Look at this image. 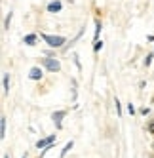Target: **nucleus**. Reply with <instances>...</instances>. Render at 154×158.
Returning a JSON list of instances; mask_svg holds the SVG:
<instances>
[{
	"instance_id": "nucleus-1",
	"label": "nucleus",
	"mask_w": 154,
	"mask_h": 158,
	"mask_svg": "<svg viewBox=\"0 0 154 158\" xmlns=\"http://www.w3.org/2000/svg\"><path fill=\"white\" fill-rule=\"evenodd\" d=\"M40 38H42L44 42H46L50 48H53V50H55V48H61L63 44L67 42V40H65V36H55V35H44V32L40 35Z\"/></svg>"
},
{
	"instance_id": "nucleus-2",
	"label": "nucleus",
	"mask_w": 154,
	"mask_h": 158,
	"mask_svg": "<svg viewBox=\"0 0 154 158\" xmlns=\"http://www.w3.org/2000/svg\"><path fill=\"white\" fill-rule=\"evenodd\" d=\"M40 65H42L46 71H50V73H59V71H61V63H59L55 57H42V59H40Z\"/></svg>"
},
{
	"instance_id": "nucleus-3",
	"label": "nucleus",
	"mask_w": 154,
	"mask_h": 158,
	"mask_svg": "<svg viewBox=\"0 0 154 158\" xmlns=\"http://www.w3.org/2000/svg\"><path fill=\"white\" fill-rule=\"evenodd\" d=\"M67 116V110H55L51 114V120H53V124H55V128L57 130H61L63 128V118Z\"/></svg>"
},
{
	"instance_id": "nucleus-4",
	"label": "nucleus",
	"mask_w": 154,
	"mask_h": 158,
	"mask_svg": "<svg viewBox=\"0 0 154 158\" xmlns=\"http://www.w3.org/2000/svg\"><path fill=\"white\" fill-rule=\"evenodd\" d=\"M55 141H57L55 135H48V137H44V139H38V141H36V149H46V147L53 145Z\"/></svg>"
},
{
	"instance_id": "nucleus-5",
	"label": "nucleus",
	"mask_w": 154,
	"mask_h": 158,
	"mask_svg": "<svg viewBox=\"0 0 154 158\" xmlns=\"http://www.w3.org/2000/svg\"><path fill=\"white\" fill-rule=\"evenodd\" d=\"M42 76H44V73H42L40 67H32V69L29 71V78H30V80H42Z\"/></svg>"
},
{
	"instance_id": "nucleus-6",
	"label": "nucleus",
	"mask_w": 154,
	"mask_h": 158,
	"mask_svg": "<svg viewBox=\"0 0 154 158\" xmlns=\"http://www.w3.org/2000/svg\"><path fill=\"white\" fill-rule=\"evenodd\" d=\"M61 8H63L61 0H51V2L48 4V12L50 14H57V12H61Z\"/></svg>"
},
{
	"instance_id": "nucleus-7",
	"label": "nucleus",
	"mask_w": 154,
	"mask_h": 158,
	"mask_svg": "<svg viewBox=\"0 0 154 158\" xmlns=\"http://www.w3.org/2000/svg\"><path fill=\"white\" fill-rule=\"evenodd\" d=\"M2 89H4V92H2L4 95L10 94V74H8V73L2 74Z\"/></svg>"
},
{
	"instance_id": "nucleus-8",
	"label": "nucleus",
	"mask_w": 154,
	"mask_h": 158,
	"mask_svg": "<svg viewBox=\"0 0 154 158\" xmlns=\"http://www.w3.org/2000/svg\"><path fill=\"white\" fill-rule=\"evenodd\" d=\"M36 40H38V36L34 35V32H30V35H27L23 38V42L27 44V46H36Z\"/></svg>"
},
{
	"instance_id": "nucleus-9",
	"label": "nucleus",
	"mask_w": 154,
	"mask_h": 158,
	"mask_svg": "<svg viewBox=\"0 0 154 158\" xmlns=\"http://www.w3.org/2000/svg\"><path fill=\"white\" fill-rule=\"evenodd\" d=\"M101 29H103V25H101V19H95V35H93L95 42L99 40V35H101Z\"/></svg>"
},
{
	"instance_id": "nucleus-10",
	"label": "nucleus",
	"mask_w": 154,
	"mask_h": 158,
	"mask_svg": "<svg viewBox=\"0 0 154 158\" xmlns=\"http://www.w3.org/2000/svg\"><path fill=\"white\" fill-rule=\"evenodd\" d=\"M6 122H8V120H6V116L0 118V137H2V139L6 137Z\"/></svg>"
},
{
	"instance_id": "nucleus-11",
	"label": "nucleus",
	"mask_w": 154,
	"mask_h": 158,
	"mask_svg": "<svg viewBox=\"0 0 154 158\" xmlns=\"http://www.w3.org/2000/svg\"><path fill=\"white\" fill-rule=\"evenodd\" d=\"M72 145H74V143H72V141H69V143H67V145H65V147H63V151H61V154H59V158H63V156H65V154H67V152H69V151H71V149H72Z\"/></svg>"
},
{
	"instance_id": "nucleus-12",
	"label": "nucleus",
	"mask_w": 154,
	"mask_h": 158,
	"mask_svg": "<svg viewBox=\"0 0 154 158\" xmlns=\"http://www.w3.org/2000/svg\"><path fill=\"white\" fill-rule=\"evenodd\" d=\"M12 15H14L12 12H8V14H6V21H4V31H8V29H10V23H12Z\"/></svg>"
},
{
	"instance_id": "nucleus-13",
	"label": "nucleus",
	"mask_w": 154,
	"mask_h": 158,
	"mask_svg": "<svg viewBox=\"0 0 154 158\" xmlns=\"http://www.w3.org/2000/svg\"><path fill=\"white\" fill-rule=\"evenodd\" d=\"M101 48H103V40L93 42V52H95V53H97V52H101Z\"/></svg>"
},
{
	"instance_id": "nucleus-14",
	"label": "nucleus",
	"mask_w": 154,
	"mask_h": 158,
	"mask_svg": "<svg viewBox=\"0 0 154 158\" xmlns=\"http://www.w3.org/2000/svg\"><path fill=\"white\" fill-rule=\"evenodd\" d=\"M152 57H154V53H148L147 57H145V65H147V67H148V65L152 63Z\"/></svg>"
},
{
	"instance_id": "nucleus-15",
	"label": "nucleus",
	"mask_w": 154,
	"mask_h": 158,
	"mask_svg": "<svg viewBox=\"0 0 154 158\" xmlns=\"http://www.w3.org/2000/svg\"><path fill=\"white\" fill-rule=\"evenodd\" d=\"M128 112H129V114H131V116H133V114H135V107H133V105H131V103L128 105Z\"/></svg>"
},
{
	"instance_id": "nucleus-16",
	"label": "nucleus",
	"mask_w": 154,
	"mask_h": 158,
	"mask_svg": "<svg viewBox=\"0 0 154 158\" xmlns=\"http://www.w3.org/2000/svg\"><path fill=\"white\" fill-rule=\"evenodd\" d=\"M116 112H118V116L122 114V107H120V101H118V97H116Z\"/></svg>"
},
{
	"instance_id": "nucleus-17",
	"label": "nucleus",
	"mask_w": 154,
	"mask_h": 158,
	"mask_svg": "<svg viewBox=\"0 0 154 158\" xmlns=\"http://www.w3.org/2000/svg\"><path fill=\"white\" fill-rule=\"evenodd\" d=\"M148 112H150V109H148V107H143V109H141V114H145V116H147Z\"/></svg>"
},
{
	"instance_id": "nucleus-18",
	"label": "nucleus",
	"mask_w": 154,
	"mask_h": 158,
	"mask_svg": "<svg viewBox=\"0 0 154 158\" xmlns=\"http://www.w3.org/2000/svg\"><path fill=\"white\" fill-rule=\"evenodd\" d=\"M4 158H10V156H8V154H4Z\"/></svg>"
},
{
	"instance_id": "nucleus-19",
	"label": "nucleus",
	"mask_w": 154,
	"mask_h": 158,
	"mask_svg": "<svg viewBox=\"0 0 154 158\" xmlns=\"http://www.w3.org/2000/svg\"><path fill=\"white\" fill-rule=\"evenodd\" d=\"M23 158H27V156H23Z\"/></svg>"
}]
</instances>
